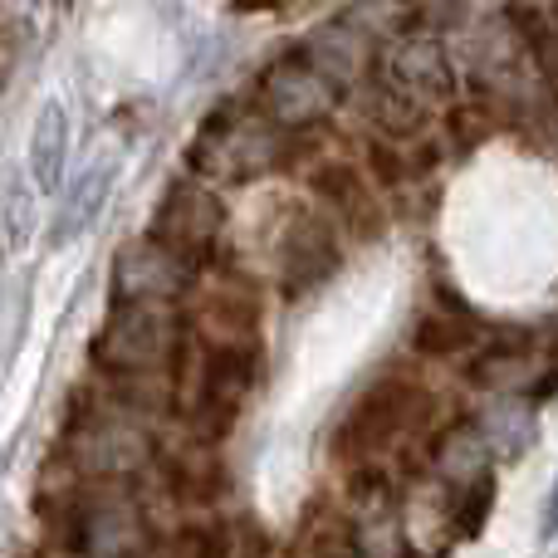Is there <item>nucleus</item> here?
<instances>
[{"label": "nucleus", "mask_w": 558, "mask_h": 558, "mask_svg": "<svg viewBox=\"0 0 558 558\" xmlns=\"http://www.w3.org/2000/svg\"><path fill=\"white\" fill-rule=\"evenodd\" d=\"M481 328H475V314H456V308L436 304L432 314H422L412 324V348L422 357H456V353H471Z\"/></svg>", "instance_id": "4468645a"}, {"label": "nucleus", "mask_w": 558, "mask_h": 558, "mask_svg": "<svg viewBox=\"0 0 558 558\" xmlns=\"http://www.w3.org/2000/svg\"><path fill=\"white\" fill-rule=\"evenodd\" d=\"M226 231V202L202 182H172L167 196L157 202V216L147 226V241H157L162 251L182 255L186 265L202 270L211 260L216 241Z\"/></svg>", "instance_id": "20e7f679"}, {"label": "nucleus", "mask_w": 558, "mask_h": 558, "mask_svg": "<svg viewBox=\"0 0 558 558\" xmlns=\"http://www.w3.org/2000/svg\"><path fill=\"white\" fill-rule=\"evenodd\" d=\"M113 177H118V162H94V167H88V172L74 182V192H69L64 216H59V226L49 231V241L64 245V241H74V235H84L88 221L104 211L108 192H113Z\"/></svg>", "instance_id": "ddd939ff"}, {"label": "nucleus", "mask_w": 558, "mask_h": 558, "mask_svg": "<svg viewBox=\"0 0 558 558\" xmlns=\"http://www.w3.org/2000/svg\"><path fill=\"white\" fill-rule=\"evenodd\" d=\"M343 88H348L343 78H338L333 69L318 64L314 49L304 45V49L279 54L275 64L265 69L251 104L260 108L265 118L284 123V128H314V123H324L338 104H343Z\"/></svg>", "instance_id": "7ed1b4c3"}, {"label": "nucleus", "mask_w": 558, "mask_h": 558, "mask_svg": "<svg viewBox=\"0 0 558 558\" xmlns=\"http://www.w3.org/2000/svg\"><path fill=\"white\" fill-rule=\"evenodd\" d=\"M495 471H481L475 481L456 485V500H451V544H465L475 539V534L485 530V520H490L495 510Z\"/></svg>", "instance_id": "2eb2a0df"}, {"label": "nucleus", "mask_w": 558, "mask_h": 558, "mask_svg": "<svg viewBox=\"0 0 558 558\" xmlns=\"http://www.w3.org/2000/svg\"><path fill=\"white\" fill-rule=\"evenodd\" d=\"M432 392L407 373H383L377 383H367L363 392L348 402V412L333 426V461L357 465L377 461L383 451H392L397 441L426 432L432 416Z\"/></svg>", "instance_id": "f257e3e1"}, {"label": "nucleus", "mask_w": 558, "mask_h": 558, "mask_svg": "<svg viewBox=\"0 0 558 558\" xmlns=\"http://www.w3.org/2000/svg\"><path fill=\"white\" fill-rule=\"evenodd\" d=\"M475 426H481L485 446H490L495 461H520L524 451H530L534 441H539V422H534V402L530 397H500V402H490L481 416H475Z\"/></svg>", "instance_id": "9d476101"}, {"label": "nucleus", "mask_w": 558, "mask_h": 558, "mask_svg": "<svg viewBox=\"0 0 558 558\" xmlns=\"http://www.w3.org/2000/svg\"><path fill=\"white\" fill-rule=\"evenodd\" d=\"M162 475H167V485H172L177 500H186V505H216L226 495V465L211 456V441L167 451Z\"/></svg>", "instance_id": "9b49d317"}, {"label": "nucleus", "mask_w": 558, "mask_h": 558, "mask_svg": "<svg viewBox=\"0 0 558 558\" xmlns=\"http://www.w3.org/2000/svg\"><path fill=\"white\" fill-rule=\"evenodd\" d=\"M260 367H265L260 338H245V343H202L196 373H192V426L202 441L231 436V426L245 412V397L260 383Z\"/></svg>", "instance_id": "f03ea898"}, {"label": "nucleus", "mask_w": 558, "mask_h": 558, "mask_svg": "<svg viewBox=\"0 0 558 558\" xmlns=\"http://www.w3.org/2000/svg\"><path fill=\"white\" fill-rule=\"evenodd\" d=\"M308 186H314V196L328 206V211L338 216V226H343L353 241H373V235H383V206H377L373 186L363 182V172L348 162H324L308 172Z\"/></svg>", "instance_id": "1a4fd4ad"}, {"label": "nucleus", "mask_w": 558, "mask_h": 558, "mask_svg": "<svg viewBox=\"0 0 558 558\" xmlns=\"http://www.w3.org/2000/svg\"><path fill=\"white\" fill-rule=\"evenodd\" d=\"M196 279V265L162 251L157 241L123 245L113 260V299H177Z\"/></svg>", "instance_id": "6e6552de"}, {"label": "nucleus", "mask_w": 558, "mask_h": 558, "mask_svg": "<svg viewBox=\"0 0 558 558\" xmlns=\"http://www.w3.org/2000/svg\"><path fill=\"white\" fill-rule=\"evenodd\" d=\"M554 530H558V481L549 490V510H544V534H554Z\"/></svg>", "instance_id": "f3484780"}, {"label": "nucleus", "mask_w": 558, "mask_h": 558, "mask_svg": "<svg viewBox=\"0 0 558 558\" xmlns=\"http://www.w3.org/2000/svg\"><path fill=\"white\" fill-rule=\"evenodd\" d=\"M544 353L534 328L510 324L505 333H495L481 353L465 363V383L485 387V392H530V383L539 377Z\"/></svg>", "instance_id": "0eeeda50"}, {"label": "nucleus", "mask_w": 558, "mask_h": 558, "mask_svg": "<svg viewBox=\"0 0 558 558\" xmlns=\"http://www.w3.org/2000/svg\"><path fill=\"white\" fill-rule=\"evenodd\" d=\"M446 128H451V143L461 147V153H471L475 143H485V137L495 133V118L485 104H456L451 118H446Z\"/></svg>", "instance_id": "dca6fc26"}, {"label": "nucleus", "mask_w": 558, "mask_h": 558, "mask_svg": "<svg viewBox=\"0 0 558 558\" xmlns=\"http://www.w3.org/2000/svg\"><path fill=\"white\" fill-rule=\"evenodd\" d=\"M64 153H69V113L64 104H45L35 118V137H29V172H35L39 192H59Z\"/></svg>", "instance_id": "f8f14e48"}, {"label": "nucleus", "mask_w": 558, "mask_h": 558, "mask_svg": "<svg viewBox=\"0 0 558 558\" xmlns=\"http://www.w3.org/2000/svg\"><path fill=\"white\" fill-rule=\"evenodd\" d=\"M377 74H383L392 88H402L407 98L426 104V108L451 104L456 98V64H451V54H446L441 39L426 35V29H407V35H397L392 45H387Z\"/></svg>", "instance_id": "423d86ee"}, {"label": "nucleus", "mask_w": 558, "mask_h": 558, "mask_svg": "<svg viewBox=\"0 0 558 558\" xmlns=\"http://www.w3.org/2000/svg\"><path fill=\"white\" fill-rule=\"evenodd\" d=\"M343 265V251H338V231L328 216L318 211H294L279 235V289L289 299L314 294Z\"/></svg>", "instance_id": "39448f33"}]
</instances>
